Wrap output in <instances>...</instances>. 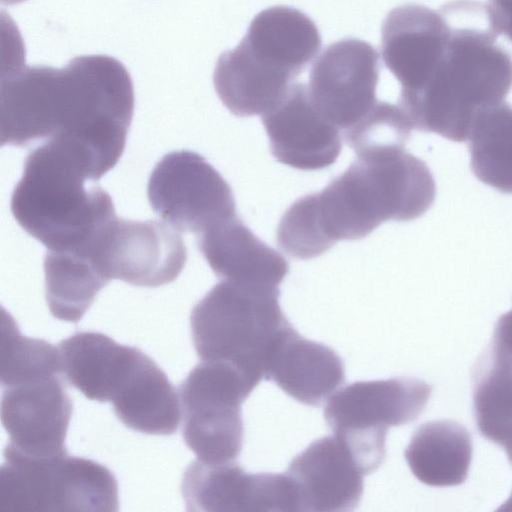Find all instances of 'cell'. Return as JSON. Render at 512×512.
Wrapping results in <instances>:
<instances>
[{
    "label": "cell",
    "mask_w": 512,
    "mask_h": 512,
    "mask_svg": "<svg viewBox=\"0 0 512 512\" xmlns=\"http://www.w3.org/2000/svg\"><path fill=\"white\" fill-rule=\"evenodd\" d=\"M1 145L39 139L78 155L97 181L120 159L134 111L121 62L106 55L73 58L63 68L20 66L2 72Z\"/></svg>",
    "instance_id": "obj_1"
},
{
    "label": "cell",
    "mask_w": 512,
    "mask_h": 512,
    "mask_svg": "<svg viewBox=\"0 0 512 512\" xmlns=\"http://www.w3.org/2000/svg\"><path fill=\"white\" fill-rule=\"evenodd\" d=\"M496 37L490 25L452 26L429 79L416 91L400 94L397 105L413 128L467 141L475 115L504 101L512 88V57Z\"/></svg>",
    "instance_id": "obj_2"
},
{
    "label": "cell",
    "mask_w": 512,
    "mask_h": 512,
    "mask_svg": "<svg viewBox=\"0 0 512 512\" xmlns=\"http://www.w3.org/2000/svg\"><path fill=\"white\" fill-rule=\"evenodd\" d=\"M63 375L87 398L109 401L125 426L173 434L180 400L164 371L141 350L98 332H79L58 344Z\"/></svg>",
    "instance_id": "obj_3"
},
{
    "label": "cell",
    "mask_w": 512,
    "mask_h": 512,
    "mask_svg": "<svg viewBox=\"0 0 512 512\" xmlns=\"http://www.w3.org/2000/svg\"><path fill=\"white\" fill-rule=\"evenodd\" d=\"M320 48L318 28L305 13L288 6L264 9L239 45L218 58L215 90L234 115H263L281 100Z\"/></svg>",
    "instance_id": "obj_4"
},
{
    "label": "cell",
    "mask_w": 512,
    "mask_h": 512,
    "mask_svg": "<svg viewBox=\"0 0 512 512\" xmlns=\"http://www.w3.org/2000/svg\"><path fill=\"white\" fill-rule=\"evenodd\" d=\"M91 180L85 165L60 145L47 141L31 151L11 197L19 225L48 250L89 246L114 217L110 195Z\"/></svg>",
    "instance_id": "obj_5"
},
{
    "label": "cell",
    "mask_w": 512,
    "mask_h": 512,
    "mask_svg": "<svg viewBox=\"0 0 512 512\" xmlns=\"http://www.w3.org/2000/svg\"><path fill=\"white\" fill-rule=\"evenodd\" d=\"M319 196L336 238L358 240L385 221L422 216L435 200L436 185L424 161L394 148L357 156Z\"/></svg>",
    "instance_id": "obj_6"
},
{
    "label": "cell",
    "mask_w": 512,
    "mask_h": 512,
    "mask_svg": "<svg viewBox=\"0 0 512 512\" xmlns=\"http://www.w3.org/2000/svg\"><path fill=\"white\" fill-rule=\"evenodd\" d=\"M279 296L278 287L217 283L191 312L197 355L202 361L230 364L258 385L271 348L290 324Z\"/></svg>",
    "instance_id": "obj_7"
},
{
    "label": "cell",
    "mask_w": 512,
    "mask_h": 512,
    "mask_svg": "<svg viewBox=\"0 0 512 512\" xmlns=\"http://www.w3.org/2000/svg\"><path fill=\"white\" fill-rule=\"evenodd\" d=\"M118 484L109 469L69 456L29 457L4 449L0 512L118 510Z\"/></svg>",
    "instance_id": "obj_8"
},
{
    "label": "cell",
    "mask_w": 512,
    "mask_h": 512,
    "mask_svg": "<svg viewBox=\"0 0 512 512\" xmlns=\"http://www.w3.org/2000/svg\"><path fill=\"white\" fill-rule=\"evenodd\" d=\"M430 394L431 387L415 378L355 382L328 398L324 419L362 472L369 474L385 458L387 428L414 421Z\"/></svg>",
    "instance_id": "obj_9"
},
{
    "label": "cell",
    "mask_w": 512,
    "mask_h": 512,
    "mask_svg": "<svg viewBox=\"0 0 512 512\" xmlns=\"http://www.w3.org/2000/svg\"><path fill=\"white\" fill-rule=\"evenodd\" d=\"M257 385L234 366L202 361L181 383L183 437L197 459L233 461L243 444L241 404Z\"/></svg>",
    "instance_id": "obj_10"
},
{
    "label": "cell",
    "mask_w": 512,
    "mask_h": 512,
    "mask_svg": "<svg viewBox=\"0 0 512 512\" xmlns=\"http://www.w3.org/2000/svg\"><path fill=\"white\" fill-rule=\"evenodd\" d=\"M147 196L153 211L181 232L197 236L236 214L232 190L198 153L166 154L149 177Z\"/></svg>",
    "instance_id": "obj_11"
},
{
    "label": "cell",
    "mask_w": 512,
    "mask_h": 512,
    "mask_svg": "<svg viewBox=\"0 0 512 512\" xmlns=\"http://www.w3.org/2000/svg\"><path fill=\"white\" fill-rule=\"evenodd\" d=\"M93 249L110 280L140 287H158L174 281L187 258L181 236L168 223L116 216L100 231Z\"/></svg>",
    "instance_id": "obj_12"
},
{
    "label": "cell",
    "mask_w": 512,
    "mask_h": 512,
    "mask_svg": "<svg viewBox=\"0 0 512 512\" xmlns=\"http://www.w3.org/2000/svg\"><path fill=\"white\" fill-rule=\"evenodd\" d=\"M379 55L369 43L348 38L334 42L314 61L309 91L318 109L344 132L379 103Z\"/></svg>",
    "instance_id": "obj_13"
},
{
    "label": "cell",
    "mask_w": 512,
    "mask_h": 512,
    "mask_svg": "<svg viewBox=\"0 0 512 512\" xmlns=\"http://www.w3.org/2000/svg\"><path fill=\"white\" fill-rule=\"evenodd\" d=\"M181 492L188 511H299L295 487L285 474H249L231 462L195 460Z\"/></svg>",
    "instance_id": "obj_14"
},
{
    "label": "cell",
    "mask_w": 512,
    "mask_h": 512,
    "mask_svg": "<svg viewBox=\"0 0 512 512\" xmlns=\"http://www.w3.org/2000/svg\"><path fill=\"white\" fill-rule=\"evenodd\" d=\"M59 376L3 387L1 421L9 448L29 457L66 453L72 402Z\"/></svg>",
    "instance_id": "obj_15"
},
{
    "label": "cell",
    "mask_w": 512,
    "mask_h": 512,
    "mask_svg": "<svg viewBox=\"0 0 512 512\" xmlns=\"http://www.w3.org/2000/svg\"><path fill=\"white\" fill-rule=\"evenodd\" d=\"M274 158L300 170L334 164L342 150L340 128L314 103L308 85L292 83L281 100L262 115Z\"/></svg>",
    "instance_id": "obj_16"
},
{
    "label": "cell",
    "mask_w": 512,
    "mask_h": 512,
    "mask_svg": "<svg viewBox=\"0 0 512 512\" xmlns=\"http://www.w3.org/2000/svg\"><path fill=\"white\" fill-rule=\"evenodd\" d=\"M452 32L443 9L406 4L392 9L381 30V54L401 84V93L419 89L442 57Z\"/></svg>",
    "instance_id": "obj_17"
},
{
    "label": "cell",
    "mask_w": 512,
    "mask_h": 512,
    "mask_svg": "<svg viewBox=\"0 0 512 512\" xmlns=\"http://www.w3.org/2000/svg\"><path fill=\"white\" fill-rule=\"evenodd\" d=\"M286 474L295 486L299 511H351L363 493L364 473L334 435L311 443Z\"/></svg>",
    "instance_id": "obj_18"
},
{
    "label": "cell",
    "mask_w": 512,
    "mask_h": 512,
    "mask_svg": "<svg viewBox=\"0 0 512 512\" xmlns=\"http://www.w3.org/2000/svg\"><path fill=\"white\" fill-rule=\"evenodd\" d=\"M344 378V365L337 353L303 338L291 324L275 341L264 369V379L274 381L286 394L310 406L322 404Z\"/></svg>",
    "instance_id": "obj_19"
},
{
    "label": "cell",
    "mask_w": 512,
    "mask_h": 512,
    "mask_svg": "<svg viewBox=\"0 0 512 512\" xmlns=\"http://www.w3.org/2000/svg\"><path fill=\"white\" fill-rule=\"evenodd\" d=\"M207 263L222 280L278 287L289 273L286 259L235 215L197 236Z\"/></svg>",
    "instance_id": "obj_20"
},
{
    "label": "cell",
    "mask_w": 512,
    "mask_h": 512,
    "mask_svg": "<svg viewBox=\"0 0 512 512\" xmlns=\"http://www.w3.org/2000/svg\"><path fill=\"white\" fill-rule=\"evenodd\" d=\"M415 477L429 486H455L468 475L472 443L468 431L451 420L421 425L405 450Z\"/></svg>",
    "instance_id": "obj_21"
},
{
    "label": "cell",
    "mask_w": 512,
    "mask_h": 512,
    "mask_svg": "<svg viewBox=\"0 0 512 512\" xmlns=\"http://www.w3.org/2000/svg\"><path fill=\"white\" fill-rule=\"evenodd\" d=\"M45 295L51 314L78 322L110 279L90 248L48 250L44 258Z\"/></svg>",
    "instance_id": "obj_22"
},
{
    "label": "cell",
    "mask_w": 512,
    "mask_h": 512,
    "mask_svg": "<svg viewBox=\"0 0 512 512\" xmlns=\"http://www.w3.org/2000/svg\"><path fill=\"white\" fill-rule=\"evenodd\" d=\"M473 410L479 433L512 464V356L490 348L474 371Z\"/></svg>",
    "instance_id": "obj_23"
},
{
    "label": "cell",
    "mask_w": 512,
    "mask_h": 512,
    "mask_svg": "<svg viewBox=\"0 0 512 512\" xmlns=\"http://www.w3.org/2000/svg\"><path fill=\"white\" fill-rule=\"evenodd\" d=\"M467 141L474 175L502 193H512V107L502 102L480 110Z\"/></svg>",
    "instance_id": "obj_24"
},
{
    "label": "cell",
    "mask_w": 512,
    "mask_h": 512,
    "mask_svg": "<svg viewBox=\"0 0 512 512\" xmlns=\"http://www.w3.org/2000/svg\"><path fill=\"white\" fill-rule=\"evenodd\" d=\"M61 374L63 369L58 347L43 339L22 335L13 317L3 310L0 344L2 388Z\"/></svg>",
    "instance_id": "obj_25"
},
{
    "label": "cell",
    "mask_w": 512,
    "mask_h": 512,
    "mask_svg": "<svg viewBox=\"0 0 512 512\" xmlns=\"http://www.w3.org/2000/svg\"><path fill=\"white\" fill-rule=\"evenodd\" d=\"M413 129L402 109L379 101L359 123L344 132L347 144L357 156L386 149L404 148Z\"/></svg>",
    "instance_id": "obj_26"
},
{
    "label": "cell",
    "mask_w": 512,
    "mask_h": 512,
    "mask_svg": "<svg viewBox=\"0 0 512 512\" xmlns=\"http://www.w3.org/2000/svg\"><path fill=\"white\" fill-rule=\"evenodd\" d=\"M485 7L492 31L512 42V0H488Z\"/></svg>",
    "instance_id": "obj_27"
},
{
    "label": "cell",
    "mask_w": 512,
    "mask_h": 512,
    "mask_svg": "<svg viewBox=\"0 0 512 512\" xmlns=\"http://www.w3.org/2000/svg\"><path fill=\"white\" fill-rule=\"evenodd\" d=\"M491 348L512 356V309L498 319Z\"/></svg>",
    "instance_id": "obj_28"
},
{
    "label": "cell",
    "mask_w": 512,
    "mask_h": 512,
    "mask_svg": "<svg viewBox=\"0 0 512 512\" xmlns=\"http://www.w3.org/2000/svg\"><path fill=\"white\" fill-rule=\"evenodd\" d=\"M499 511H512V492L508 500L498 509Z\"/></svg>",
    "instance_id": "obj_29"
}]
</instances>
